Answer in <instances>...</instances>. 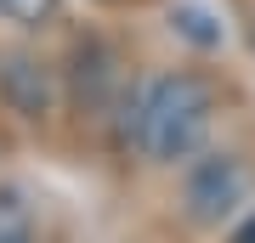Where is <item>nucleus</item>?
Wrapping results in <instances>:
<instances>
[{
  "instance_id": "9",
  "label": "nucleus",
  "mask_w": 255,
  "mask_h": 243,
  "mask_svg": "<svg viewBox=\"0 0 255 243\" xmlns=\"http://www.w3.org/2000/svg\"><path fill=\"white\" fill-rule=\"evenodd\" d=\"M250 45H255V28H250Z\"/></svg>"
},
{
  "instance_id": "7",
  "label": "nucleus",
  "mask_w": 255,
  "mask_h": 243,
  "mask_svg": "<svg viewBox=\"0 0 255 243\" xmlns=\"http://www.w3.org/2000/svg\"><path fill=\"white\" fill-rule=\"evenodd\" d=\"M0 243H34V238H28L23 226H0Z\"/></svg>"
},
{
  "instance_id": "1",
  "label": "nucleus",
  "mask_w": 255,
  "mask_h": 243,
  "mask_svg": "<svg viewBox=\"0 0 255 243\" xmlns=\"http://www.w3.org/2000/svg\"><path fill=\"white\" fill-rule=\"evenodd\" d=\"M210 119L216 90L199 74H159L142 90L119 96V147H136L147 164H187L199 159Z\"/></svg>"
},
{
  "instance_id": "2",
  "label": "nucleus",
  "mask_w": 255,
  "mask_h": 243,
  "mask_svg": "<svg viewBox=\"0 0 255 243\" xmlns=\"http://www.w3.org/2000/svg\"><path fill=\"white\" fill-rule=\"evenodd\" d=\"M244 192H250V170H244L233 153H204V159H187L182 209H187L199 226H221L227 215H238Z\"/></svg>"
},
{
  "instance_id": "3",
  "label": "nucleus",
  "mask_w": 255,
  "mask_h": 243,
  "mask_svg": "<svg viewBox=\"0 0 255 243\" xmlns=\"http://www.w3.org/2000/svg\"><path fill=\"white\" fill-rule=\"evenodd\" d=\"M0 96H6V108L17 119H46L51 113V68L40 63V57H6L0 63Z\"/></svg>"
},
{
  "instance_id": "4",
  "label": "nucleus",
  "mask_w": 255,
  "mask_h": 243,
  "mask_svg": "<svg viewBox=\"0 0 255 243\" xmlns=\"http://www.w3.org/2000/svg\"><path fill=\"white\" fill-rule=\"evenodd\" d=\"M114 85H119V74H114L108 45H97V40L74 45V102H80L85 113H102V108H108V90H114Z\"/></svg>"
},
{
  "instance_id": "8",
  "label": "nucleus",
  "mask_w": 255,
  "mask_h": 243,
  "mask_svg": "<svg viewBox=\"0 0 255 243\" xmlns=\"http://www.w3.org/2000/svg\"><path fill=\"white\" fill-rule=\"evenodd\" d=\"M233 243H255V215H250V221H244V226L233 232Z\"/></svg>"
},
{
  "instance_id": "6",
  "label": "nucleus",
  "mask_w": 255,
  "mask_h": 243,
  "mask_svg": "<svg viewBox=\"0 0 255 243\" xmlns=\"http://www.w3.org/2000/svg\"><path fill=\"white\" fill-rule=\"evenodd\" d=\"M0 226H23V204L11 187H0Z\"/></svg>"
},
{
  "instance_id": "5",
  "label": "nucleus",
  "mask_w": 255,
  "mask_h": 243,
  "mask_svg": "<svg viewBox=\"0 0 255 243\" xmlns=\"http://www.w3.org/2000/svg\"><path fill=\"white\" fill-rule=\"evenodd\" d=\"M57 6L63 0H0V17L17 23V28H46L57 17Z\"/></svg>"
}]
</instances>
